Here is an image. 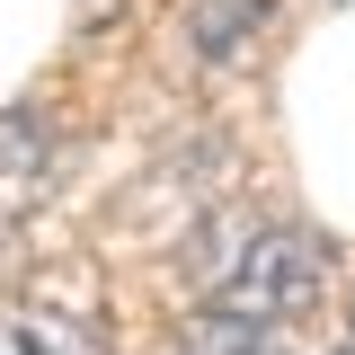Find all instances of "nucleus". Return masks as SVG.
<instances>
[{
  "label": "nucleus",
  "mask_w": 355,
  "mask_h": 355,
  "mask_svg": "<svg viewBox=\"0 0 355 355\" xmlns=\"http://www.w3.org/2000/svg\"><path fill=\"white\" fill-rule=\"evenodd\" d=\"M187 275L196 293L222 311H249V320H302L320 293H329V249L293 231V222H266V214H222L196 231L187 249Z\"/></svg>",
  "instance_id": "nucleus-1"
},
{
  "label": "nucleus",
  "mask_w": 355,
  "mask_h": 355,
  "mask_svg": "<svg viewBox=\"0 0 355 355\" xmlns=\"http://www.w3.org/2000/svg\"><path fill=\"white\" fill-rule=\"evenodd\" d=\"M266 18H275V0H196V9H187V44H196L205 62H231V53L258 44Z\"/></svg>",
  "instance_id": "nucleus-2"
},
{
  "label": "nucleus",
  "mask_w": 355,
  "mask_h": 355,
  "mask_svg": "<svg viewBox=\"0 0 355 355\" xmlns=\"http://www.w3.org/2000/svg\"><path fill=\"white\" fill-rule=\"evenodd\" d=\"M178 355H275V320H249V311H222V302H205L196 320H187Z\"/></svg>",
  "instance_id": "nucleus-3"
},
{
  "label": "nucleus",
  "mask_w": 355,
  "mask_h": 355,
  "mask_svg": "<svg viewBox=\"0 0 355 355\" xmlns=\"http://www.w3.org/2000/svg\"><path fill=\"white\" fill-rule=\"evenodd\" d=\"M0 355H98V338L62 311H0Z\"/></svg>",
  "instance_id": "nucleus-4"
},
{
  "label": "nucleus",
  "mask_w": 355,
  "mask_h": 355,
  "mask_svg": "<svg viewBox=\"0 0 355 355\" xmlns=\"http://www.w3.org/2000/svg\"><path fill=\"white\" fill-rule=\"evenodd\" d=\"M338 355H355V347H338Z\"/></svg>",
  "instance_id": "nucleus-5"
}]
</instances>
